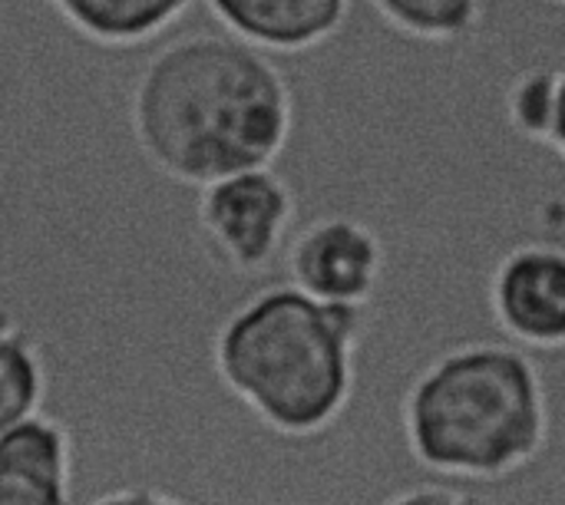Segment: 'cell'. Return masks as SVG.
<instances>
[{
	"label": "cell",
	"mask_w": 565,
	"mask_h": 505,
	"mask_svg": "<svg viewBox=\"0 0 565 505\" xmlns=\"http://www.w3.org/2000/svg\"><path fill=\"white\" fill-rule=\"evenodd\" d=\"M129 126L142 155L182 185L271 165L295 126V99L268 50L222 30L166 43L139 73Z\"/></svg>",
	"instance_id": "cell-1"
},
{
	"label": "cell",
	"mask_w": 565,
	"mask_h": 505,
	"mask_svg": "<svg viewBox=\"0 0 565 505\" xmlns=\"http://www.w3.org/2000/svg\"><path fill=\"white\" fill-rule=\"evenodd\" d=\"M364 308L271 284L235 308L215 334L222 387L271 433L308 440L348 410L358 380Z\"/></svg>",
	"instance_id": "cell-2"
},
{
	"label": "cell",
	"mask_w": 565,
	"mask_h": 505,
	"mask_svg": "<svg viewBox=\"0 0 565 505\" xmlns=\"http://www.w3.org/2000/svg\"><path fill=\"white\" fill-rule=\"evenodd\" d=\"M401 423L411 456L444 480H503L550 440V400L520 344H460L407 387Z\"/></svg>",
	"instance_id": "cell-3"
},
{
	"label": "cell",
	"mask_w": 565,
	"mask_h": 505,
	"mask_svg": "<svg viewBox=\"0 0 565 505\" xmlns=\"http://www.w3.org/2000/svg\"><path fill=\"white\" fill-rule=\"evenodd\" d=\"M295 208L291 185L271 165H255L199 185L195 222L228 271L258 275L281 255Z\"/></svg>",
	"instance_id": "cell-4"
},
{
	"label": "cell",
	"mask_w": 565,
	"mask_h": 505,
	"mask_svg": "<svg viewBox=\"0 0 565 505\" xmlns=\"http://www.w3.org/2000/svg\"><path fill=\"white\" fill-rule=\"evenodd\" d=\"M384 278V241L354 215H321L288 245V281L331 304L364 308Z\"/></svg>",
	"instance_id": "cell-5"
},
{
	"label": "cell",
	"mask_w": 565,
	"mask_h": 505,
	"mask_svg": "<svg viewBox=\"0 0 565 505\" xmlns=\"http://www.w3.org/2000/svg\"><path fill=\"white\" fill-rule=\"evenodd\" d=\"M493 321L526 351L565 347V248L530 241L503 255L490 278Z\"/></svg>",
	"instance_id": "cell-6"
},
{
	"label": "cell",
	"mask_w": 565,
	"mask_h": 505,
	"mask_svg": "<svg viewBox=\"0 0 565 505\" xmlns=\"http://www.w3.org/2000/svg\"><path fill=\"white\" fill-rule=\"evenodd\" d=\"M73 486V440L36 410L0 433V505H63Z\"/></svg>",
	"instance_id": "cell-7"
},
{
	"label": "cell",
	"mask_w": 565,
	"mask_h": 505,
	"mask_svg": "<svg viewBox=\"0 0 565 505\" xmlns=\"http://www.w3.org/2000/svg\"><path fill=\"white\" fill-rule=\"evenodd\" d=\"M222 30L268 50L301 53L328 43L348 20L351 0H205Z\"/></svg>",
	"instance_id": "cell-8"
},
{
	"label": "cell",
	"mask_w": 565,
	"mask_h": 505,
	"mask_svg": "<svg viewBox=\"0 0 565 505\" xmlns=\"http://www.w3.org/2000/svg\"><path fill=\"white\" fill-rule=\"evenodd\" d=\"M53 10L86 40L136 46L169 30L192 0H50Z\"/></svg>",
	"instance_id": "cell-9"
},
{
	"label": "cell",
	"mask_w": 565,
	"mask_h": 505,
	"mask_svg": "<svg viewBox=\"0 0 565 505\" xmlns=\"http://www.w3.org/2000/svg\"><path fill=\"white\" fill-rule=\"evenodd\" d=\"M46 394V367L30 331L0 308V433L36 413Z\"/></svg>",
	"instance_id": "cell-10"
},
{
	"label": "cell",
	"mask_w": 565,
	"mask_h": 505,
	"mask_svg": "<svg viewBox=\"0 0 565 505\" xmlns=\"http://www.w3.org/2000/svg\"><path fill=\"white\" fill-rule=\"evenodd\" d=\"M397 33L424 43H460L483 23V0H367Z\"/></svg>",
	"instance_id": "cell-11"
},
{
	"label": "cell",
	"mask_w": 565,
	"mask_h": 505,
	"mask_svg": "<svg viewBox=\"0 0 565 505\" xmlns=\"http://www.w3.org/2000/svg\"><path fill=\"white\" fill-rule=\"evenodd\" d=\"M553 96H556V69H526L507 89V116L510 126L530 139L546 142L550 119H553Z\"/></svg>",
	"instance_id": "cell-12"
},
{
	"label": "cell",
	"mask_w": 565,
	"mask_h": 505,
	"mask_svg": "<svg viewBox=\"0 0 565 505\" xmlns=\"http://www.w3.org/2000/svg\"><path fill=\"white\" fill-rule=\"evenodd\" d=\"M550 149H556L565 159V69H556V96H553V119H550V132L546 142Z\"/></svg>",
	"instance_id": "cell-13"
},
{
	"label": "cell",
	"mask_w": 565,
	"mask_h": 505,
	"mask_svg": "<svg viewBox=\"0 0 565 505\" xmlns=\"http://www.w3.org/2000/svg\"><path fill=\"white\" fill-rule=\"evenodd\" d=\"M394 503H467V496H463V493H447V496H440L437 490H430V486H427V493H424V496H417V493H404V496H397Z\"/></svg>",
	"instance_id": "cell-14"
},
{
	"label": "cell",
	"mask_w": 565,
	"mask_h": 505,
	"mask_svg": "<svg viewBox=\"0 0 565 505\" xmlns=\"http://www.w3.org/2000/svg\"><path fill=\"white\" fill-rule=\"evenodd\" d=\"M550 3H565V0H550Z\"/></svg>",
	"instance_id": "cell-15"
}]
</instances>
